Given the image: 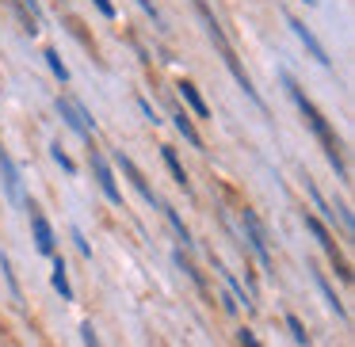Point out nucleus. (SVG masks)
<instances>
[{
	"label": "nucleus",
	"mask_w": 355,
	"mask_h": 347,
	"mask_svg": "<svg viewBox=\"0 0 355 347\" xmlns=\"http://www.w3.org/2000/svg\"><path fill=\"white\" fill-rule=\"evenodd\" d=\"M286 27H291V31H294V35H298V42H302V46H306V50H309V54H313V57H317V62H321V65H332V57H329V54H324V46H321V42H317V39H313V31H309V27H306V24H302V19H294V16H291V19H286Z\"/></svg>",
	"instance_id": "nucleus-8"
},
{
	"label": "nucleus",
	"mask_w": 355,
	"mask_h": 347,
	"mask_svg": "<svg viewBox=\"0 0 355 347\" xmlns=\"http://www.w3.org/2000/svg\"><path fill=\"white\" fill-rule=\"evenodd\" d=\"M161 157H164V164H168L172 179H176V184H180V187H184V191H187V172H184V164H180L176 149H172V145H161Z\"/></svg>",
	"instance_id": "nucleus-16"
},
{
	"label": "nucleus",
	"mask_w": 355,
	"mask_h": 347,
	"mask_svg": "<svg viewBox=\"0 0 355 347\" xmlns=\"http://www.w3.org/2000/svg\"><path fill=\"white\" fill-rule=\"evenodd\" d=\"M50 157H54V161L62 164L65 172H69V176H73V172H77V164H73V157H69V153H65V149H62V141H54V145H50Z\"/></svg>",
	"instance_id": "nucleus-20"
},
{
	"label": "nucleus",
	"mask_w": 355,
	"mask_h": 347,
	"mask_svg": "<svg viewBox=\"0 0 355 347\" xmlns=\"http://www.w3.org/2000/svg\"><path fill=\"white\" fill-rule=\"evenodd\" d=\"M306 4H317V0H306Z\"/></svg>",
	"instance_id": "nucleus-29"
},
{
	"label": "nucleus",
	"mask_w": 355,
	"mask_h": 347,
	"mask_svg": "<svg viewBox=\"0 0 355 347\" xmlns=\"http://www.w3.org/2000/svg\"><path fill=\"white\" fill-rule=\"evenodd\" d=\"M237 344H241V347H260V339L252 336V328H241V332H237Z\"/></svg>",
	"instance_id": "nucleus-26"
},
{
	"label": "nucleus",
	"mask_w": 355,
	"mask_h": 347,
	"mask_svg": "<svg viewBox=\"0 0 355 347\" xmlns=\"http://www.w3.org/2000/svg\"><path fill=\"white\" fill-rule=\"evenodd\" d=\"M176 263H180V267H184V271H187V275H191V283H195V286H199V290H207V286H202V275H199V271H195V267H191V263H187V260H184V252H176Z\"/></svg>",
	"instance_id": "nucleus-22"
},
{
	"label": "nucleus",
	"mask_w": 355,
	"mask_h": 347,
	"mask_svg": "<svg viewBox=\"0 0 355 347\" xmlns=\"http://www.w3.org/2000/svg\"><path fill=\"white\" fill-rule=\"evenodd\" d=\"M176 88H180V96H184V100H187V107H191L195 115H199V118H210V107H207V100H202V96H199V88H195L191 80H180Z\"/></svg>",
	"instance_id": "nucleus-10"
},
{
	"label": "nucleus",
	"mask_w": 355,
	"mask_h": 347,
	"mask_svg": "<svg viewBox=\"0 0 355 347\" xmlns=\"http://www.w3.org/2000/svg\"><path fill=\"white\" fill-rule=\"evenodd\" d=\"M286 328H291V332H294V339H298V344H302V347H309V336H306V328H302V321H298V317H294V313H291V317H286Z\"/></svg>",
	"instance_id": "nucleus-21"
},
{
	"label": "nucleus",
	"mask_w": 355,
	"mask_h": 347,
	"mask_svg": "<svg viewBox=\"0 0 355 347\" xmlns=\"http://www.w3.org/2000/svg\"><path fill=\"white\" fill-rule=\"evenodd\" d=\"M50 278H54V290H58V294H62V298H65V301H73V286H69V271H65V260H62V256H54V275H50Z\"/></svg>",
	"instance_id": "nucleus-13"
},
{
	"label": "nucleus",
	"mask_w": 355,
	"mask_h": 347,
	"mask_svg": "<svg viewBox=\"0 0 355 347\" xmlns=\"http://www.w3.org/2000/svg\"><path fill=\"white\" fill-rule=\"evenodd\" d=\"M0 271H4V278H8L12 294H16V298H19V283H16V275H12V267H8V256H0Z\"/></svg>",
	"instance_id": "nucleus-23"
},
{
	"label": "nucleus",
	"mask_w": 355,
	"mask_h": 347,
	"mask_svg": "<svg viewBox=\"0 0 355 347\" xmlns=\"http://www.w3.org/2000/svg\"><path fill=\"white\" fill-rule=\"evenodd\" d=\"M306 229L313 233V240L324 248V256L332 260V267H336V275L344 278V283H352V267H347V260L340 256L336 240H332V233H329V229H324V222H321V217H317V214H306Z\"/></svg>",
	"instance_id": "nucleus-3"
},
{
	"label": "nucleus",
	"mask_w": 355,
	"mask_h": 347,
	"mask_svg": "<svg viewBox=\"0 0 355 347\" xmlns=\"http://www.w3.org/2000/svg\"><path fill=\"white\" fill-rule=\"evenodd\" d=\"M161 210H164V217H168V222H172V229L180 233V240H184V244H195V240H191V233H187V225H184V217H180L176 210L168 206V202H161Z\"/></svg>",
	"instance_id": "nucleus-18"
},
{
	"label": "nucleus",
	"mask_w": 355,
	"mask_h": 347,
	"mask_svg": "<svg viewBox=\"0 0 355 347\" xmlns=\"http://www.w3.org/2000/svg\"><path fill=\"white\" fill-rule=\"evenodd\" d=\"M115 161H119V168H123V176L130 179L134 187H138V195H141V199H146V202H153V206H161V199H157V195H153V187H149V179L141 176V172H138V164H134L130 157L123 153V149H119V153H115Z\"/></svg>",
	"instance_id": "nucleus-6"
},
{
	"label": "nucleus",
	"mask_w": 355,
	"mask_h": 347,
	"mask_svg": "<svg viewBox=\"0 0 355 347\" xmlns=\"http://www.w3.org/2000/svg\"><path fill=\"white\" fill-rule=\"evenodd\" d=\"M138 4H141V12H146V16H149V19H153V24H157V27H164V19H161V12H157V8H153V0H138Z\"/></svg>",
	"instance_id": "nucleus-24"
},
{
	"label": "nucleus",
	"mask_w": 355,
	"mask_h": 347,
	"mask_svg": "<svg viewBox=\"0 0 355 347\" xmlns=\"http://www.w3.org/2000/svg\"><path fill=\"white\" fill-rule=\"evenodd\" d=\"M172 123H176V130H180V134H184V141H187V145L202 149V138H199V130L191 126V118H187V111H176V115H172Z\"/></svg>",
	"instance_id": "nucleus-15"
},
{
	"label": "nucleus",
	"mask_w": 355,
	"mask_h": 347,
	"mask_svg": "<svg viewBox=\"0 0 355 347\" xmlns=\"http://www.w3.org/2000/svg\"><path fill=\"white\" fill-rule=\"evenodd\" d=\"M241 225H245V237H248V244H252V252H256V260H260V267L271 271V267H275V260H271L268 237H263V225L256 222L252 210H241Z\"/></svg>",
	"instance_id": "nucleus-4"
},
{
	"label": "nucleus",
	"mask_w": 355,
	"mask_h": 347,
	"mask_svg": "<svg viewBox=\"0 0 355 347\" xmlns=\"http://www.w3.org/2000/svg\"><path fill=\"white\" fill-rule=\"evenodd\" d=\"M24 4H27V8H31V16H35V19H42V8H39V0H24Z\"/></svg>",
	"instance_id": "nucleus-28"
},
{
	"label": "nucleus",
	"mask_w": 355,
	"mask_h": 347,
	"mask_svg": "<svg viewBox=\"0 0 355 347\" xmlns=\"http://www.w3.org/2000/svg\"><path fill=\"white\" fill-rule=\"evenodd\" d=\"M195 4V12H199V19H202V27H207V35H210V42L218 46V54H222V62H225V69L233 73V80H237L241 88H245V96L256 103V107L263 111V100H260V92L252 88V77L245 73V65H241V57H237V50H233V42L225 39V31H222V24L214 19V12L207 8V0H191Z\"/></svg>",
	"instance_id": "nucleus-2"
},
{
	"label": "nucleus",
	"mask_w": 355,
	"mask_h": 347,
	"mask_svg": "<svg viewBox=\"0 0 355 347\" xmlns=\"http://www.w3.org/2000/svg\"><path fill=\"white\" fill-rule=\"evenodd\" d=\"M306 191H309V199H313V210H321V217H329V222H336V214H332V206L324 202V195L317 191V184H313V179H306Z\"/></svg>",
	"instance_id": "nucleus-17"
},
{
	"label": "nucleus",
	"mask_w": 355,
	"mask_h": 347,
	"mask_svg": "<svg viewBox=\"0 0 355 347\" xmlns=\"http://www.w3.org/2000/svg\"><path fill=\"white\" fill-rule=\"evenodd\" d=\"M0 172H4V187H8V199H24V191H19V172L16 164H12L8 149L0 145Z\"/></svg>",
	"instance_id": "nucleus-9"
},
{
	"label": "nucleus",
	"mask_w": 355,
	"mask_h": 347,
	"mask_svg": "<svg viewBox=\"0 0 355 347\" xmlns=\"http://www.w3.org/2000/svg\"><path fill=\"white\" fill-rule=\"evenodd\" d=\"M88 157H92V172H96V184H100V191L107 195V202H115V206H123V191H119L115 184V172H111V164L103 161L96 149H88Z\"/></svg>",
	"instance_id": "nucleus-5"
},
{
	"label": "nucleus",
	"mask_w": 355,
	"mask_h": 347,
	"mask_svg": "<svg viewBox=\"0 0 355 347\" xmlns=\"http://www.w3.org/2000/svg\"><path fill=\"white\" fill-rule=\"evenodd\" d=\"M58 111H62V118H65V123H69V126H73V130H77V134H80V138H88V141H92V134L85 130V123H80L77 107H73V103L65 100V96H58Z\"/></svg>",
	"instance_id": "nucleus-14"
},
{
	"label": "nucleus",
	"mask_w": 355,
	"mask_h": 347,
	"mask_svg": "<svg viewBox=\"0 0 355 347\" xmlns=\"http://www.w3.org/2000/svg\"><path fill=\"white\" fill-rule=\"evenodd\" d=\"M313 283H317V290H321V294H324V301H329V309H332V313H336V317H347V309H344V301H340V298H336V290H332V286H329V278H324V275H321V271H313Z\"/></svg>",
	"instance_id": "nucleus-12"
},
{
	"label": "nucleus",
	"mask_w": 355,
	"mask_h": 347,
	"mask_svg": "<svg viewBox=\"0 0 355 347\" xmlns=\"http://www.w3.org/2000/svg\"><path fill=\"white\" fill-rule=\"evenodd\" d=\"M283 84H286V92H291V100L298 103V111H302V118L309 123V130H313L317 141L324 145V157H329V164L336 168V179H344V184H347V168H344V153H340V138H336V130L329 126V118H324L321 111L313 107V100H306V92L294 84L291 73H283Z\"/></svg>",
	"instance_id": "nucleus-1"
},
{
	"label": "nucleus",
	"mask_w": 355,
	"mask_h": 347,
	"mask_svg": "<svg viewBox=\"0 0 355 347\" xmlns=\"http://www.w3.org/2000/svg\"><path fill=\"white\" fill-rule=\"evenodd\" d=\"M42 57H46V65H50V73H54V77H58V80H62V84H65V80H69V69H65V62H62V54H58V50H54V46H50V50H46V54H42Z\"/></svg>",
	"instance_id": "nucleus-19"
},
{
	"label": "nucleus",
	"mask_w": 355,
	"mask_h": 347,
	"mask_svg": "<svg viewBox=\"0 0 355 347\" xmlns=\"http://www.w3.org/2000/svg\"><path fill=\"white\" fill-rule=\"evenodd\" d=\"M214 271H222V278H225V283H230L233 298H237V301H245V309H248V313H252V309H256V301H252V294H248L245 286L237 283V275H233V271H225V263H222V260H214Z\"/></svg>",
	"instance_id": "nucleus-11"
},
{
	"label": "nucleus",
	"mask_w": 355,
	"mask_h": 347,
	"mask_svg": "<svg viewBox=\"0 0 355 347\" xmlns=\"http://www.w3.org/2000/svg\"><path fill=\"white\" fill-rule=\"evenodd\" d=\"M27 210H31V229H35V248H39L42 256H54V229H50L46 214H42L35 202H27Z\"/></svg>",
	"instance_id": "nucleus-7"
},
{
	"label": "nucleus",
	"mask_w": 355,
	"mask_h": 347,
	"mask_svg": "<svg viewBox=\"0 0 355 347\" xmlns=\"http://www.w3.org/2000/svg\"><path fill=\"white\" fill-rule=\"evenodd\" d=\"M96 8H100V16H107V19H115V4L111 0H92Z\"/></svg>",
	"instance_id": "nucleus-27"
},
{
	"label": "nucleus",
	"mask_w": 355,
	"mask_h": 347,
	"mask_svg": "<svg viewBox=\"0 0 355 347\" xmlns=\"http://www.w3.org/2000/svg\"><path fill=\"white\" fill-rule=\"evenodd\" d=\"M73 240H77L80 256H92V244H88V240H85V233H80V225H73Z\"/></svg>",
	"instance_id": "nucleus-25"
}]
</instances>
